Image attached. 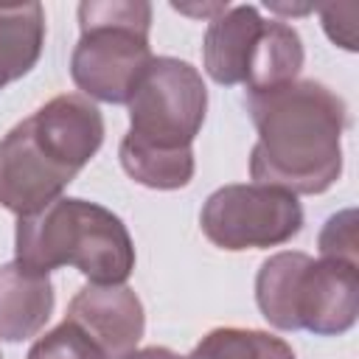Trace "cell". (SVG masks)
<instances>
[{"instance_id": "1", "label": "cell", "mask_w": 359, "mask_h": 359, "mask_svg": "<svg viewBox=\"0 0 359 359\" xmlns=\"http://www.w3.org/2000/svg\"><path fill=\"white\" fill-rule=\"evenodd\" d=\"M247 112L258 129L250 154L255 185L289 194H323L342 174L345 101L314 79L247 93Z\"/></svg>"}, {"instance_id": "2", "label": "cell", "mask_w": 359, "mask_h": 359, "mask_svg": "<svg viewBox=\"0 0 359 359\" xmlns=\"http://www.w3.org/2000/svg\"><path fill=\"white\" fill-rule=\"evenodd\" d=\"M14 261L36 275L76 266L90 283L112 286L132 275L135 244L112 210L87 199L59 196L42 210L20 216Z\"/></svg>"}, {"instance_id": "3", "label": "cell", "mask_w": 359, "mask_h": 359, "mask_svg": "<svg viewBox=\"0 0 359 359\" xmlns=\"http://www.w3.org/2000/svg\"><path fill=\"white\" fill-rule=\"evenodd\" d=\"M356 266L339 258L314 261L306 252H278L255 275V303L280 331L345 334L359 314Z\"/></svg>"}, {"instance_id": "4", "label": "cell", "mask_w": 359, "mask_h": 359, "mask_svg": "<svg viewBox=\"0 0 359 359\" xmlns=\"http://www.w3.org/2000/svg\"><path fill=\"white\" fill-rule=\"evenodd\" d=\"M81 36L70 56V76L87 98L126 104L151 62V6L140 0H87L79 6Z\"/></svg>"}, {"instance_id": "5", "label": "cell", "mask_w": 359, "mask_h": 359, "mask_svg": "<svg viewBox=\"0 0 359 359\" xmlns=\"http://www.w3.org/2000/svg\"><path fill=\"white\" fill-rule=\"evenodd\" d=\"M129 137L154 149H191L208 109L196 67L174 56H151L129 101Z\"/></svg>"}, {"instance_id": "6", "label": "cell", "mask_w": 359, "mask_h": 359, "mask_svg": "<svg viewBox=\"0 0 359 359\" xmlns=\"http://www.w3.org/2000/svg\"><path fill=\"white\" fill-rule=\"evenodd\" d=\"M199 224L222 250H261L294 238L303 227V208L294 194L280 188L224 185L208 196Z\"/></svg>"}, {"instance_id": "7", "label": "cell", "mask_w": 359, "mask_h": 359, "mask_svg": "<svg viewBox=\"0 0 359 359\" xmlns=\"http://www.w3.org/2000/svg\"><path fill=\"white\" fill-rule=\"evenodd\" d=\"M76 180V171L50 160L31 135L28 121H20L0 140V205L17 216H28L62 196Z\"/></svg>"}, {"instance_id": "8", "label": "cell", "mask_w": 359, "mask_h": 359, "mask_svg": "<svg viewBox=\"0 0 359 359\" xmlns=\"http://www.w3.org/2000/svg\"><path fill=\"white\" fill-rule=\"evenodd\" d=\"M25 121L39 149L76 174L90 163L104 140L101 109L79 93H62L50 98Z\"/></svg>"}, {"instance_id": "9", "label": "cell", "mask_w": 359, "mask_h": 359, "mask_svg": "<svg viewBox=\"0 0 359 359\" xmlns=\"http://www.w3.org/2000/svg\"><path fill=\"white\" fill-rule=\"evenodd\" d=\"M65 320L87 334L107 353V359H118L135 351L146 328L143 303L123 283H90L79 289V294L67 306Z\"/></svg>"}, {"instance_id": "10", "label": "cell", "mask_w": 359, "mask_h": 359, "mask_svg": "<svg viewBox=\"0 0 359 359\" xmlns=\"http://www.w3.org/2000/svg\"><path fill=\"white\" fill-rule=\"evenodd\" d=\"M261 28L264 17L255 6H227L219 17H213L202 42L208 76L219 84H244Z\"/></svg>"}, {"instance_id": "11", "label": "cell", "mask_w": 359, "mask_h": 359, "mask_svg": "<svg viewBox=\"0 0 359 359\" xmlns=\"http://www.w3.org/2000/svg\"><path fill=\"white\" fill-rule=\"evenodd\" d=\"M53 311L48 275L28 272L17 261L0 266V339L22 342L36 337Z\"/></svg>"}, {"instance_id": "12", "label": "cell", "mask_w": 359, "mask_h": 359, "mask_svg": "<svg viewBox=\"0 0 359 359\" xmlns=\"http://www.w3.org/2000/svg\"><path fill=\"white\" fill-rule=\"evenodd\" d=\"M45 45V11L39 3L0 6V90L22 79Z\"/></svg>"}, {"instance_id": "13", "label": "cell", "mask_w": 359, "mask_h": 359, "mask_svg": "<svg viewBox=\"0 0 359 359\" xmlns=\"http://www.w3.org/2000/svg\"><path fill=\"white\" fill-rule=\"evenodd\" d=\"M303 67V42L300 34L283 20H264L261 36L255 42L250 70H247V93L272 90L297 79Z\"/></svg>"}, {"instance_id": "14", "label": "cell", "mask_w": 359, "mask_h": 359, "mask_svg": "<svg viewBox=\"0 0 359 359\" xmlns=\"http://www.w3.org/2000/svg\"><path fill=\"white\" fill-rule=\"evenodd\" d=\"M118 157L123 171L146 188L174 191L185 188L194 177V149H154L126 135L121 140Z\"/></svg>"}, {"instance_id": "15", "label": "cell", "mask_w": 359, "mask_h": 359, "mask_svg": "<svg viewBox=\"0 0 359 359\" xmlns=\"http://www.w3.org/2000/svg\"><path fill=\"white\" fill-rule=\"evenodd\" d=\"M188 359H294V351L275 334L255 328H216Z\"/></svg>"}, {"instance_id": "16", "label": "cell", "mask_w": 359, "mask_h": 359, "mask_svg": "<svg viewBox=\"0 0 359 359\" xmlns=\"http://www.w3.org/2000/svg\"><path fill=\"white\" fill-rule=\"evenodd\" d=\"M28 359H107V353L73 323L62 320L53 331L34 342Z\"/></svg>"}, {"instance_id": "17", "label": "cell", "mask_w": 359, "mask_h": 359, "mask_svg": "<svg viewBox=\"0 0 359 359\" xmlns=\"http://www.w3.org/2000/svg\"><path fill=\"white\" fill-rule=\"evenodd\" d=\"M356 210L334 213L320 233V255L356 264Z\"/></svg>"}, {"instance_id": "18", "label": "cell", "mask_w": 359, "mask_h": 359, "mask_svg": "<svg viewBox=\"0 0 359 359\" xmlns=\"http://www.w3.org/2000/svg\"><path fill=\"white\" fill-rule=\"evenodd\" d=\"M317 11L323 17V28L331 36V42H337L345 50H356V17H359V6L356 3H339V6H323Z\"/></svg>"}, {"instance_id": "19", "label": "cell", "mask_w": 359, "mask_h": 359, "mask_svg": "<svg viewBox=\"0 0 359 359\" xmlns=\"http://www.w3.org/2000/svg\"><path fill=\"white\" fill-rule=\"evenodd\" d=\"M118 359H182V356H177L168 348H140V351H129Z\"/></svg>"}, {"instance_id": "20", "label": "cell", "mask_w": 359, "mask_h": 359, "mask_svg": "<svg viewBox=\"0 0 359 359\" xmlns=\"http://www.w3.org/2000/svg\"><path fill=\"white\" fill-rule=\"evenodd\" d=\"M174 8L177 11H182V14H194V17H219L224 8H227V3H213V6H180V3H174Z\"/></svg>"}, {"instance_id": "21", "label": "cell", "mask_w": 359, "mask_h": 359, "mask_svg": "<svg viewBox=\"0 0 359 359\" xmlns=\"http://www.w3.org/2000/svg\"><path fill=\"white\" fill-rule=\"evenodd\" d=\"M0 359H3V356H0Z\"/></svg>"}]
</instances>
